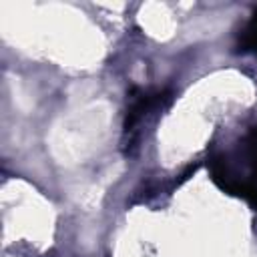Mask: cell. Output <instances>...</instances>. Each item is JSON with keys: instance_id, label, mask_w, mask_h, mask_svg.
<instances>
[{"instance_id": "6da1fadb", "label": "cell", "mask_w": 257, "mask_h": 257, "mask_svg": "<svg viewBox=\"0 0 257 257\" xmlns=\"http://www.w3.org/2000/svg\"><path fill=\"white\" fill-rule=\"evenodd\" d=\"M241 44H243L245 50H255L257 48V14L247 24V28H245V32L241 36Z\"/></svg>"}]
</instances>
